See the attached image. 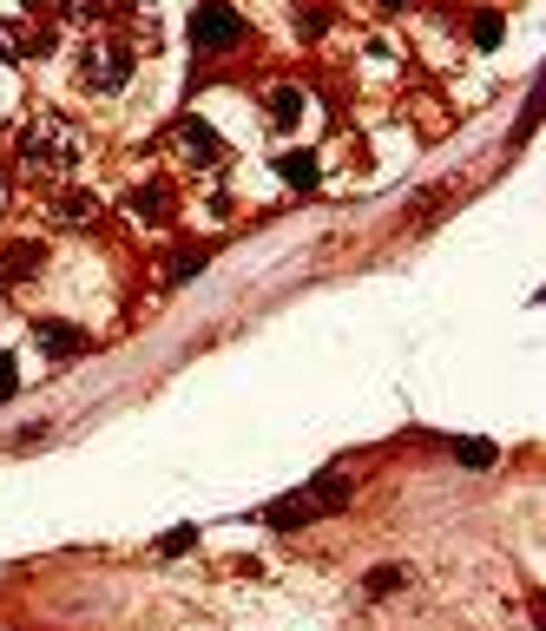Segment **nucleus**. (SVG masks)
Here are the masks:
<instances>
[{
  "label": "nucleus",
  "mask_w": 546,
  "mask_h": 631,
  "mask_svg": "<svg viewBox=\"0 0 546 631\" xmlns=\"http://www.w3.org/2000/svg\"><path fill=\"white\" fill-rule=\"evenodd\" d=\"M185 40H191V53H224V46H237V40H244V13H237V7H224V0H198V7H191Z\"/></svg>",
  "instance_id": "f03ea898"
},
{
  "label": "nucleus",
  "mask_w": 546,
  "mask_h": 631,
  "mask_svg": "<svg viewBox=\"0 0 546 631\" xmlns=\"http://www.w3.org/2000/svg\"><path fill=\"white\" fill-rule=\"evenodd\" d=\"M349 494H356V487H349V474H336V467L310 481V507H316V514H336V507H349Z\"/></svg>",
  "instance_id": "9d476101"
},
{
  "label": "nucleus",
  "mask_w": 546,
  "mask_h": 631,
  "mask_svg": "<svg viewBox=\"0 0 546 631\" xmlns=\"http://www.w3.org/2000/svg\"><path fill=\"white\" fill-rule=\"evenodd\" d=\"M204 263H211V244H185V250H171V270H165V277L185 283V277H198Z\"/></svg>",
  "instance_id": "f8f14e48"
},
{
  "label": "nucleus",
  "mask_w": 546,
  "mask_h": 631,
  "mask_svg": "<svg viewBox=\"0 0 546 631\" xmlns=\"http://www.w3.org/2000/svg\"><path fill=\"white\" fill-rule=\"evenodd\" d=\"M20 165L26 171H73L79 165V125L73 119H59V112H40L26 132H20Z\"/></svg>",
  "instance_id": "f257e3e1"
},
{
  "label": "nucleus",
  "mask_w": 546,
  "mask_h": 631,
  "mask_svg": "<svg viewBox=\"0 0 546 631\" xmlns=\"http://www.w3.org/2000/svg\"><path fill=\"white\" fill-rule=\"evenodd\" d=\"M198 547V527H171L165 540H158V560H178V553H191Z\"/></svg>",
  "instance_id": "dca6fc26"
},
{
  "label": "nucleus",
  "mask_w": 546,
  "mask_h": 631,
  "mask_svg": "<svg viewBox=\"0 0 546 631\" xmlns=\"http://www.w3.org/2000/svg\"><path fill=\"white\" fill-rule=\"evenodd\" d=\"M20 53H26V40H20V33H13V26H7V20H0V66H13V59H20Z\"/></svg>",
  "instance_id": "6ab92c4d"
},
{
  "label": "nucleus",
  "mask_w": 546,
  "mask_h": 631,
  "mask_svg": "<svg viewBox=\"0 0 546 631\" xmlns=\"http://www.w3.org/2000/svg\"><path fill=\"white\" fill-rule=\"evenodd\" d=\"M171 204H178V198H171V184H165V178H145V184H132V198H125V211H132L138 224H165V217H171Z\"/></svg>",
  "instance_id": "39448f33"
},
{
  "label": "nucleus",
  "mask_w": 546,
  "mask_h": 631,
  "mask_svg": "<svg viewBox=\"0 0 546 631\" xmlns=\"http://www.w3.org/2000/svg\"><path fill=\"white\" fill-rule=\"evenodd\" d=\"M303 105H310V99H303L297 86H283V92H270V125H297V119H303Z\"/></svg>",
  "instance_id": "ddd939ff"
},
{
  "label": "nucleus",
  "mask_w": 546,
  "mask_h": 631,
  "mask_svg": "<svg viewBox=\"0 0 546 631\" xmlns=\"http://www.w3.org/2000/svg\"><path fill=\"white\" fill-rule=\"evenodd\" d=\"M33 342H40L46 356H86V329L53 323V316H40V323H33Z\"/></svg>",
  "instance_id": "423d86ee"
},
{
  "label": "nucleus",
  "mask_w": 546,
  "mask_h": 631,
  "mask_svg": "<svg viewBox=\"0 0 546 631\" xmlns=\"http://www.w3.org/2000/svg\"><path fill=\"white\" fill-rule=\"evenodd\" d=\"M26 7H53V0H26Z\"/></svg>",
  "instance_id": "412c9836"
},
{
  "label": "nucleus",
  "mask_w": 546,
  "mask_h": 631,
  "mask_svg": "<svg viewBox=\"0 0 546 631\" xmlns=\"http://www.w3.org/2000/svg\"><path fill=\"white\" fill-rule=\"evenodd\" d=\"M270 165H277V178H283V184H297V191H310V184H316V151H277Z\"/></svg>",
  "instance_id": "9b49d317"
},
{
  "label": "nucleus",
  "mask_w": 546,
  "mask_h": 631,
  "mask_svg": "<svg viewBox=\"0 0 546 631\" xmlns=\"http://www.w3.org/2000/svg\"><path fill=\"white\" fill-rule=\"evenodd\" d=\"M475 46H501V13H475Z\"/></svg>",
  "instance_id": "f3484780"
},
{
  "label": "nucleus",
  "mask_w": 546,
  "mask_h": 631,
  "mask_svg": "<svg viewBox=\"0 0 546 631\" xmlns=\"http://www.w3.org/2000/svg\"><path fill=\"white\" fill-rule=\"evenodd\" d=\"M40 263H46L40 244H7L0 250V283H26V277H40Z\"/></svg>",
  "instance_id": "0eeeda50"
},
{
  "label": "nucleus",
  "mask_w": 546,
  "mask_h": 631,
  "mask_svg": "<svg viewBox=\"0 0 546 631\" xmlns=\"http://www.w3.org/2000/svg\"><path fill=\"white\" fill-rule=\"evenodd\" d=\"M53 211H59V224H73V230H92V224L105 217V204H99L92 191H66V198H59Z\"/></svg>",
  "instance_id": "1a4fd4ad"
},
{
  "label": "nucleus",
  "mask_w": 546,
  "mask_h": 631,
  "mask_svg": "<svg viewBox=\"0 0 546 631\" xmlns=\"http://www.w3.org/2000/svg\"><path fill=\"white\" fill-rule=\"evenodd\" d=\"M409 586V566H376L369 573V599H389V593H402Z\"/></svg>",
  "instance_id": "4468645a"
},
{
  "label": "nucleus",
  "mask_w": 546,
  "mask_h": 631,
  "mask_svg": "<svg viewBox=\"0 0 546 631\" xmlns=\"http://www.w3.org/2000/svg\"><path fill=\"white\" fill-rule=\"evenodd\" d=\"M13 388H20V362L0 356V402H13Z\"/></svg>",
  "instance_id": "aec40b11"
},
{
  "label": "nucleus",
  "mask_w": 546,
  "mask_h": 631,
  "mask_svg": "<svg viewBox=\"0 0 546 631\" xmlns=\"http://www.w3.org/2000/svg\"><path fill=\"white\" fill-rule=\"evenodd\" d=\"M132 59H138V53L105 46V40H99V46H79V79H86L92 92H119V86L132 79Z\"/></svg>",
  "instance_id": "7ed1b4c3"
},
{
  "label": "nucleus",
  "mask_w": 546,
  "mask_h": 631,
  "mask_svg": "<svg viewBox=\"0 0 546 631\" xmlns=\"http://www.w3.org/2000/svg\"><path fill=\"white\" fill-rule=\"evenodd\" d=\"M455 461H468V467H494L501 448H494V441H455Z\"/></svg>",
  "instance_id": "2eb2a0df"
},
{
  "label": "nucleus",
  "mask_w": 546,
  "mask_h": 631,
  "mask_svg": "<svg viewBox=\"0 0 546 631\" xmlns=\"http://www.w3.org/2000/svg\"><path fill=\"white\" fill-rule=\"evenodd\" d=\"M310 520H316L310 494H290V500H270V507H264V527H277V533H297V527H310Z\"/></svg>",
  "instance_id": "6e6552de"
},
{
  "label": "nucleus",
  "mask_w": 546,
  "mask_h": 631,
  "mask_svg": "<svg viewBox=\"0 0 546 631\" xmlns=\"http://www.w3.org/2000/svg\"><path fill=\"white\" fill-rule=\"evenodd\" d=\"M171 151H178L191 171H218V165H224V138H218L204 119H178V125H171Z\"/></svg>",
  "instance_id": "20e7f679"
},
{
  "label": "nucleus",
  "mask_w": 546,
  "mask_h": 631,
  "mask_svg": "<svg viewBox=\"0 0 546 631\" xmlns=\"http://www.w3.org/2000/svg\"><path fill=\"white\" fill-rule=\"evenodd\" d=\"M323 26H330V13H323V7H303V13H297V33H303V40H316Z\"/></svg>",
  "instance_id": "a211bd4d"
}]
</instances>
